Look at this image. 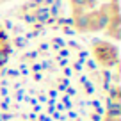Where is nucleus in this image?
Listing matches in <instances>:
<instances>
[{"instance_id": "1", "label": "nucleus", "mask_w": 121, "mask_h": 121, "mask_svg": "<svg viewBox=\"0 0 121 121\" xmlns=\"http://www.w3.org/2000/svg\"><path fill=\"white\" fill-rule=\"evenodd\" d=\"M117 78L119 69H98L80 43L41 39L0 73V121H98L119 105Z\"/></svg>"}, {"instance_id": "2", "label": "nucleus", "mask_w": 121, "mask_h": 121, "mask_svg": "<svg viewBox=\"0 0 121 121\" xmlns=\"http://www.w3.org/2000/svg\"><path fill=\"white\" fill-rule=\"evenodd\" d=\"M68 27L78 36H103L119 41L121 9L119 0H102L98 5L68 16Z\"/></svg>"}, {"instance_id": "3", "label": "nucleus", "mask_w": 121, "mask_h": 121, "mask_svg": "<svg viewBox=\"0 0 121 121\" xmlns=\"http://www.w3.org/2000/svg\"><path fill=\"white\" fill-rule=\"evenodd\" d=\"M86 52L93 64L105 73L119 69V46L117 41L107 39L103 36H95L86 46Z\"/></svg>"}, {"instance_id": "4", "label": "nucleus", "mask_w": 121, "mask_h": 121, "mask_svg": "<svg viewBox=\"0 0 121 121\" xmlns=\"http://www.w3.org/2000/svg\"><path fill=\"white\" fill-rule=\"evenodd\" d=\"M14 48H13V39L11 34L7 32L5 25L0 22V73L4 71V68L7 66V62L11 60Z\"/></svg>"}, {"instance_id": "5", "label": "nucleus", "mask_w": 121, "mask_h": 121, "mask_svg": "<svg viewBox=\"0 0 121 121\" xmlns=\"http://www.w3.org/2000/svg\"><path fill=\"white\" fill-rule=\"evenodd\" d=\"M100 2H102V0H66V4H68V16L82 13V11H87V9L98 5Z\"/></svg>"}, {"instance_id": "6", "label": "nucleus", "mask_w": 121, "mask_h": 121, "mask_svg": "<svg viewBox=\"0 0 121 121\" xmlns=\"http://www.w3.org/2000/svg\"><path fill=\"white\" fill-rule=\"evenodd\" d=\"M98 121H121L119 119V105H110Z\"/></svg>"}]
</instances>
